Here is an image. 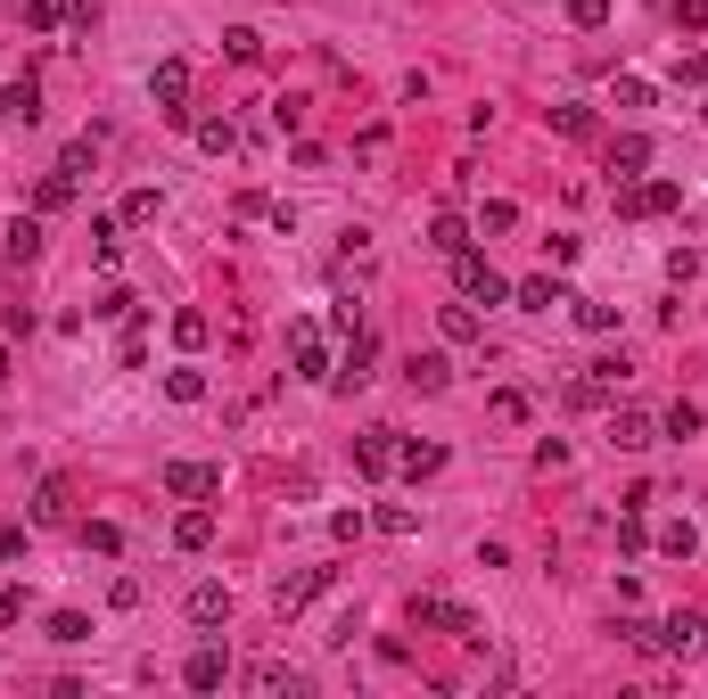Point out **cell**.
I'll list each match as a JSON object with an SVG mask.
<instances>
[{
  "mask_svg": "<svg viewBox=\"0 0 708 699\" xmlns=\"http://www.w3.org/2000/svg\"><path fill=\"white\" fill-rule=\"evenodd\" d=\"M651 543V526H642V511H618V552H642Z\"/></svg>",
  "mask_w": 708,
  "mask_h": 699,
  "instance_id": "b9f144b4",
  "label": "cell"
},
{
  "mask_svg": "<svg viewBox=\"0 0 708 699\" xmlns=\"http://www.w3.org/2000/svg\"><path fill=\"white\" fill-rule=\"evenodd\" d=\"M330 584H338V568H305V577H281V584H273V609H281V618H297V609H305V601H322Z\"/></svg>",
  "mask_w": 708,
  "mask_h": 699,
  "instance_id": "8992f818",
  "label": "cell"
},
{
  "mask_svg": "<svg viewBox=\"0 0 708 699\" xmlns=\"http://www.w3.org/2000/svg\"><path fill=\"white\" fill-rule=\"evenodd\" d=\"M190 626H232V584H190Z\"/></svg>",
  "mask_w": 708,
  "mask_h": 699,
  "instance_id": "30bf717a",
  "label": "cell"
},
{
  "mask_svg": "<svg viewBox=\"0 0 708 699\" xmlns=\"http://www.w3.org/2000/svg\"><path fill=\"white\" fill-rule=\"evenodd\" d=\"M478 230H519V206H511V198H486V215H478Z\"/></svg>",
  "mask_w": 708,
  "mask_h": 699,
  "instance_id": "ee69618b",
  "label": "cell"
},
{
  "mask_svg": "<svg viewBox=\"0 0 708 699\" xmlns=\"http://www.w3.org/2000/svg\"><path fill=\"white\" fill-rule=\"evenodd\" d=\"M676 206H684V181H618V215H627V223H659V215H676Z\"/></svg>",
  "mask_w": 708,
  "mask_h": 699,
  "instance_id": "7a4b0ae2",
  "label": "cell"
},
{
  "mask_svg": "<svg viewBox=\"0 0 708 699\" xmlns=\"http://www.w3.org/2000/svg\"><path fill=\"white\" fill-rule=\"evenodd\" d=\"M82 552H99V560H116V552H124V535H116V526H108V519H82Z\"/></svg>",
  "mask_w": 708,
  "mask_h": 699,
  "instance_id": "e575fe53",
  "label": "cell"
},
{
  "mask_svg": "<svg viewBox=\"0 0 708 699\" xmlns=\"http://www.w3.org/2000/svg\"><path fill=\"white\" fill-rule=\"evenodd\" d=\"M223 675H232V659H223V650H190L181 683H190V691H223Z\"/></svg>",
  "mask_w": 708,
  "mask_h": 699,
  "instance_id": "ffe728a7",
  "label": "cell"
},
{
  "mask_svg": "<svg viewBox=\"0 0 708 699\" xmlns=\"http://www.w3.org/2000/svg\"><path fill=\"white\" fill-rule=\"evenodd\" d=\"M586 378L610 395V387H627V378H635V363H627V354H601V363H586Z\"/></svg>",
  "mask_w": 708,
  "mask_h": 699,
  "instance_id": "1f68e13d",
  "label": "cell"
},
{
  "mask_svg": "<svg viewBox=\"0 0 708 699\" xmlns=\"http://www.w3.org/2000/svg\"><path fill=\"white\" fill-rule=\"evenodd\" d=\"M33 256H41V215H17V223H9V264L26 272Z\"/></svg>",
  "mask_w": 708,
  "mask_h": 699,
  "instance_id": "cb8c5ba5",
  "label": "cell"
},
{
  "mask_svg": "<svg viewBox=\"0 0 708 699\" xmlns=\"http://www.w3.org/2000/svg\"><path fill=\"white\" fill-rule=\"evenodd\" d=\"M0 124H41V82L17 75L9 91H0Z\"/></svg>",
  "mask_w": 708,
  "mask_h": 699,
  "instance_id": "4fadbf2b",
  "label": "cell"
},
{
  "mask_svg": "<svg viewBox=\"0 0 708 699\" xmlns=\"http://www.w3.org/2000/svg\"><path fill=\"white\" fill-rule=\"evenodd\" d=\"M453 280H462L470 305H503V296H511V280H503L486 256H478V247H462V256H453Z\"/></svg>",
  "mask_w": 708,
  "mask_h": 699,
  "instance_id": "3957f363",
  "label": "cell"
},
{
  "mask_svg": "<svg viewBox=\"0 0 708 699\" xmlns=\"http://www.w3.org/2000/svg\"><path fill=\"white\" fill-rule=\"evenodd\" d=\"M165 395L174 404H206V371H165Z\"/></svg>",
  "mask_w": 708,
  "mask_h": 699,
  "instance_id": "d590c367",
  "label": "cell"
},
{
  "mask_svg": "<svg viewBox=\"0 0 708 699\" xmlns=\"http://www.w3.org/2000/svg\"><path fill=\"white\" fill-rule=\"evenodd\" d=\"M223 58H232V67H256V58H264V33L256 26H232V33H223Z\"/></svg>",
  "mask_w": 708,
  "mask_h": 699,
  "instance_id": "f1b7e54d",
  "label": "cell"
},
{
  "mask_svg": "<svg viewBox=\"0 0 708 699\" xmlns=\"http://www.w3.org/2000/svg\"><path fill=\"white\" fill-rule=\"evenodd\" d=\"M610 174H618V181L651 174V140H642V132H618V140H610Z\"/></svg>",
  "mask_w": 708,
  "mask_h": 699,
  "instance_id": "5bb4252c",
  "label": "cell"
},
{
  "mask_svg": "<svg viewBox=\"0 0 708 699\" xmlns=\"http://www.w3.org/2000/svg\"><path fill=\"white\" fill-rule=\"evenodd\" d=\"M17 618H26V592H17V584H0V626H17Z\"/></svg>",
  "mask_w": 708,
  "mask_h": 699,
  "instance_id": "bcb514c9",
  "label": "cell"
},
{
  "mask_svg": "<svg viewBox=\"0 0 708 699\" xmlns=\"http://www.w3.org/2000/svg\"><path fill=\"white\" fill-rule=\"evenodd\" d=\"M511 305H528V313H552V305H569V288H560V280H519V288H511Z\"/></svg>",
  "mask_w": 708,
  "mask_h": 699,
  "instance_id": "4316f807",
  "label": "cell"
},
{
  "mask_svg": "<svg viewBox=\"0 0 708 699\" xmlns=\"http://www.w3.org/2000/svg\"><path fill=\"white\" fill-rule=\"evenodd\" d=\"M354 470H363V478H387V470H395V429L354 436Z\"/></svg>",
  "mask_w": 708,
  "mask_h": 699,
  "instance_id": "8fae6325",
  "label": "cell"
},
{
  "mask_svg": "<svg viewBox=\"0 0 708 699\" xmlns=\"http://www.w3.org/2000/svg\"><path fill=\"white\" fill-rule=\"evenodd\" d=\"M190 132H198L206 157H232V148H239V124L232 116H190Z\"/></svg>",
  "mask_w": 708,
  "mask_h": 699,
  "instance_id": "2e32d148",
  "label": "cell"
},
{
  "mask_svg": "<svg viewBox=\"0 0 708 699\" xmlns=\"http://www.w3.org/2000/svg\"><path fill=\"white\" fill-rule=\"evenodd\" d=\"M371 526H380V535H412V526H421V511H412V502H380V511H371Z\"/></svg>",
  "mask_w": 708,
  "mask_h": 699,
  "instance_id": "836d02e7",
  "label": "cell"
},
{
  "mask_svg": "<svg viewBox=\"0 0 708 699\" xmlns=\"http://www.w3.org/2000/svg\"><path fill=\"white\" fill-rule=\"evenodd\" d=\"M569 26H577V33H593V26H610V0H569Z\"/></svg>",
  "mask_w": 708,
  "mask_h": 699,
  "instance_id": "f35d334b",
  "label": "cell"
},
{
  "mask_svg": "<svg viewBox=\"0 0 708 699\" xmlns=\"http://www.w3.org/2000/svg\"><path fill=\"white\" fill-rule=\"evenodd\" d=\"M610 99H618V108H651V82H642V75H618Z\"/></svg>",
  "mask_w": 708,
  "mask_h": 699,
  "instance_id": "ab89813d",
  "label": "cell"
},
{
  "mask_svg": "<svg viewBox=\"0 0 708 699\" xmlns=\"http://www.w3.org/2000/svg\"><path fill=\"white\" fill-rule=\"evenodd\" d=\"M174 543H181V552H206V543H215V511H206V502H190V511L174 519Z\"/></svg>",
  "mask_w": 708,
  "mask_h": 699,
  "instance_id": "ac0fdd59",
  "label": "cell"
},
{
  "mask_svg": "<svg viewBox=\"0 0 708 699\" xmlns=\"http://www.w3.org/2000/svg\"><path fill=\"white\" fill-rule=\"evenodd\" d=\"M288 354H297V378H330V337H322L314 322L288 329Z\"/></svg>",
  "mask_w": 708,
  "mask_h": 699,
  "instance_id": "ba28073f",
  "label": "cell"
},
{
  "mask_svg": "<svg viewBox=\"0 0 708 699\" xmlns=\"http://www.w3.org/2000/svg\"><path fill=\"white\" fill-rule=\"evenodd\" d=\"M247 691L281 699V691H305V675H297V667H281V659H256V667H247Z\"/></svg>",
  "mask_w": 708,
  "mask_h": 699,
  "instance_id": "9a60e30c",
  "label": "cell"
},
{
  "mask_svg": "<svg viewBox=\"0 0 708 699\" xmlns=\"http://www.w3.org/2000/svg\"><path fill=\"white\" fill-rule=\"evenodd\" d=\"M494 420H503V429H519V420H528V395H519V387H494V404H486Z\"/></svg>",
  "mask_w": 708,
  "mask_h": 699,
  "instance_id": "74e56055",
  "label": "cell"
},
{
  "mask_svg": "<svg viewBox=\"0 0 708 699\" xmlns=\"http://www.w3.org/2000/svg\"><path fill=\"white\" fill-rule=\"evenodd\" d=\"M50 642H91V618H82V609H50Z\"/></svg>",
  "mask_w": 708,
  "mask_h": 699,
  "instance_id": "d6a6232c",
  "label": "cell"
},
{
  "mask_svg": "<svg viewBox=\"0 0 708 699\" xmlns=\"http://www.w3.org/2000/svg\"><path fill=\"white\" fill-rule=\"evenodd\" d=\"M668 436H700V404H668V420H659Z\"/></svg>",
  "mask_w": 708,
  "mask_h": 699,
  "instance_id": "7bdbcfd3",
  "label": "cell"
},
{
  "mask_svg": "<svg viewBox=\"0 0 708 699\" xmlns=\"http://www.w3.org/2000/svg\"><path fill=\"white\" fill-rule=\"evenodd\" d=\"M569 313H577V329H593V337L618 329V305H601V296H569Z\"/></svg>",
  "mask_w": 708,
  "mask_h": 699,
  "instance_id": "d4e9b609",
  "label": "cell"
},
{
  "mask_svg": "<svg viewBox=\"0 0 708 699\" xmlns=\"http://www.w3.org/2000/svg\"><path fill=\"white\" fill-rule=\"evenodd\" d=\"M149 99H157V116L165 124H181V132H190V58H157V75H149Z\"/></svg>",
  "mask_w": 708,
  "mask_h": 699,
  "instance_id": "6da1fadb",
  "label": "cell"
},
{
  "mask_svg": "<svg viewBox=\"0 0 708 699\" xmlns=\"http://www.w3.org/2000/svg\"><path fill=\"white\" fill-rule=\"evenodd\" d=\"M371 363H380V337H371V329H354V337H346V363L330 371V387H346V395H354V387L371 378Z\"/></svg>",
  "mask_w": 708,
  "mask_h": 699,
  "instance_id": "52a82bcc",
  "label": "cell"
},
{
  "mask_svg": "<svg viewBox=\"0 0 708 699\" xmlns=\"http://www.w3.org/2000/svg\"><path fill=\"white\" fill-rule=\"evenodd\" d=\"M67 511H75V485H67V478H41V494H33V519H41V526H58Z\"/></svg>",
  "mask_w": 708,
  "mask_h": 699,
  "instance_id": "603a6c76",
  "label": "cell"
},
{
  "mask_svg": "<svg viewBox=\"0 0 708 699\" xmlns=\"http://www.w3.org/2000/svg\"><path fill=\"white\" fill-rule=\"evenodd\" d=\"M552 132L560 140H586L593 132V108H552Z\"/></svg>",
  "mask_w": 708,
  "mask_h": 699,
  "instance_id": "8d00e7d4",
  "label": "cell"
},
{
  "mask_svg": "<svg viewBox=\"0 0 708 699\" xmlns=\"http://www.w3.org/2000/svg\"><path fill=\"white\" fill-rule=\"evenodd\" d=\"M659 552H668V560H692V552H700L692 519H668V526H659Z\"/></svg>",
  "mask_w": 708,
  "mask_h": 699,
  "instance_id": "4dcf8cb0",
  "label": "cell"
},
{
  "mask_svg": "<svg viewBox=\"0 0 708 699\" xmlns=\"http://www.w3.org/2000/svg\"><path fill=\"white\" fill-rule=\"evenodd\" d=\"M610 444H618V453H642V444H659V429L642 412H610Z\"/></svg>",
  "mask_w": 708,
  "mask_h": 699,
  "instance_id": "7402d4cb",
  "label": "cell"
},
{
  "mask_svg": "<svg viewBox=\"0 0 708 699\" xmlns=\"http://www.w3.org/2000/svg\"><path fill=\"white\" fill-rule=\"evenodd\" d=\"M67 17H75V0H26V26L33 33H58Z\"/></svg>",
  "mask_w": 708,
  "mask_h": 699,
  "instance_id": "f546056e",
  "label": "cell"
},
{
  "mask_svg": "<svg viewBox=\"0 0 708 699\" xmlns=\"http://www.w3.org/2000/svg\"><path fill=\"white\" fill-rule=\"evenodd\" d=\"M75 189H82V181L67 174V165H50V174L33 181V215H67V206H75Z\"/></svg>",
  "mask_w": 708,
  "mask_h": 699,
  "instance_id": "9c48e42d",
  "label": "cell"
},
{
  "mask_svg": "<svg viewBox=\"0 0 708 699\" xmlns=\"http://www.w3.org/2000/svg\"><path fill=\"white\" fill-rule=\"evenodd\" d=\"M412 626L421 633H478V618L462 601H445V592H412Z\"/></svg>",
  "mask_w": 708,
  "mask_h": 699,
  "instance_id": "277c9868",
  "label": "cell"
},
{
  "mask_svg": "<svg viewBox=\"0 0 708 699\" xmlns=\"http://www.w3.org/2000/svg\"><path fill=\"white\" fill-rule=\"evenodd\" d=\"M0 378H9V346H0Z\"/></svg>",
  "mask_w": 708,
  "mask_h": 699,
  "instance_id": "681fc988",
  "label": "cell"
},
{
  "mask_svg": "<svg viewBox=\"0 0 708 699\" xmlns=\"http://www.w3.org/2000/svg\"><path fill=\"white\" fill-rule=\"evenodd\" d=\"M436 329H445V346H478V313H470V296L436 313Z\"/></svg>",
  "mask_w": 708,
  "mask_h": 699,
  "instance_id": "484cf974",
  "label": "cell"
},
{
  "mask_svg": "<svg viewBox=\"0 0 708 699\" xmlns=\"http://www.w3.org/2000/svg\"><path fill=\"white\" fill-rule=\"evenodd\" d=\"M395 470H404V478H436V470H445V444H421V436L395 444Z\"/></svg>",
  "mask_w": 708,
  "mask_h": 699,
  "instance_id": "44dd1931",
  "label": "cell"
},
{
  "mask_svg": "<svg viewBox=\"0 0 708 699\" xmlns=\"http://www.w3.org/2000/svg\"><path fill=\"white\" fill-rule=\"evenodd\" d=\"M429 247H436V256L453 264V256H462V247H470V223L453 215V206H445V215H429Z\"/></svg>",
  "mask_w": 708,
  "mask_h": 699,
  "instance_id": "e0dca14e",
  "label": "cell"
},
{
  "mask_svg": "<svg viewBox=\"0 0 708 699\" xmlns=\"http://www.w3.org/2000/svg\"><path fill=\"white\" fill-rule=\"evenodd\" d=\"M165 494L174 502H206V494H223V470L215 461H165Z\"/></svg>",
  "mask_w": 708,
  "mask_h": 699,
  "instance_id": "5b68a950",
  "label": "cell"
},
{
  "mask_svg": "<svg viewBox=\"0 0 708 699\" xmlns=\"http://www.w3.org/2000/svg\"><path fill=\"white\" fill-rule=\"evenodd\" d=\"M676 26H692V33H700V26H708V0H676Z\"/></svg>",
  "mask_w": 708,
  "mask_h": 699,
  "instance_id": "7dc6e473",
  "label": "cell"
},
{
  "mask_svg": "<svg viewBox=\"0 0 708 699\" xmlns=\"http://www.w3.org/2000/svg\"><path fill=\"white\" fill-rule=\"evenodd\" d=\"M404 378H412L421 395H445V387H453V363H445V354H412V363H404Z\"/></svg>",
  "mask_w": 708,
  "mask_h": 699,
  "instance_id": "d6986e66",
  "label": "cell"
},
{
  "mask_svg": "<svg viewBox=\"0 0 708 699\" xmlns=\"http://www.w3.org/2000/svg\"><path fill=\"white\" fill-rule=\"evenodd\" d=\"M684 82H708V50H684V67H676Z\"/></svg>",
  "mask_w": 708,
  "mask_h": 699,
  "instance_id": "c3c4849f",
  "label": "cell"
},
{
  "mask_svg": "<svg viewBox=\"0 0 708 699\" xmlns=\"http://www.w3.org/2000/svg\"><path fill=\"white\" fill-rule=\"evenodd\" d=\"M91 157H99V140H67V157H58V165H67V174L82 181V174H91Z\"/></svg>",
  "mask_w": 708,
  "mask_h": 699,
  "instance_id": "f6af8a7d",
  "label": "cell"
},
{
  "mask_svg": "<svg viewBox=\"0 0 708 699\" xmlns=\"http://www.w3.org/2000/svg\"><path fill=\"white\" fill-rule=\"evenodd\" d=\"M700 642H708V626L692 618V609H676V618H659V650H676V659H692Z\"/></svg>",
  "mask_w": 708,
  "mask_h": 699,
  "instance_id": "7c38bea8",
  "label": "cell"
},
{
  "mask_svg": "<svg viewBox=\"0 0 708 699\" xmlns=\"http://www.w3.org/2000/svg\"><path fill=\"white\" fill-rule=\"evenodd\" d=\"M157 206H165L157 189H132V198H124V223H132V230H140V223H157Z\"/></svg>",
  "mask_w": 708,
  "mask_h": 699,
  "instance_id": "60d3db41",
  "label": "cell"
},
{
  "mask_svg": "<svg viewBox=\"0 0 708 699\" xmlns=\"http://www.w3.org/2000/svg\"><path fill=\"white\" fill-rule=\"evenodd\" d=\"M206 337H215V322H206L198 305H181V313H174V346H181V354H198Z\"/></svg>",
  "mask_w": 708,
  "mask_h": 699,
  "instance_id": "83f0119b",
  "label": "cell"
}]
</instances>
